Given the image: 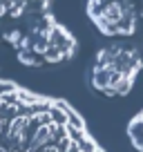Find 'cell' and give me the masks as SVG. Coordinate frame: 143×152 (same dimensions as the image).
<instances>
[{
    "mask_svg": "<svg viewBox=\"0 0 143 152\" xmlns=\"http://www.w3.org/2000/svg\"><path fill=\"white\" fill-rule=\"evenodd\" d=\"M141 69L143 54L136 45H107L96 54L92 67V85L105 96H125L130 94Z\"/></svg>",
    "mask_w": 143,
    "mask_h": 152,
    "instance_id": "cell-2",
    "label": "cell"
},
{
    "mask_svg": "<svg viewBox=\"0 0 143 152\" xmlns=\"http://www.w3.org/2000/svg\"><path fill=\"white\" fill-rule=\"evenodd\" d=\"M0 152H103L65 101L0 81Z\"/></svg>",
    "mask_w": 143,
    "mask_h": 152,
    "instance_id": "cell-1",
    "label": "cell"
},
{
    "mask_svg": "<svg viewBox=\"0 0 143 152\" xmlns=\"http://www.w3.org/2000/svg\"><path fill=\"white\" fill-rule=\"evenodd\" d=\"M128 137L132 141V145L136 148L139 152H143V110L130 121L128 125Z\"/></svg>",
    "mask_w": 143,
    "mask_h": 152,
    "instance_id": "cell-3",
    "label": "cell"
}]
</instances>
